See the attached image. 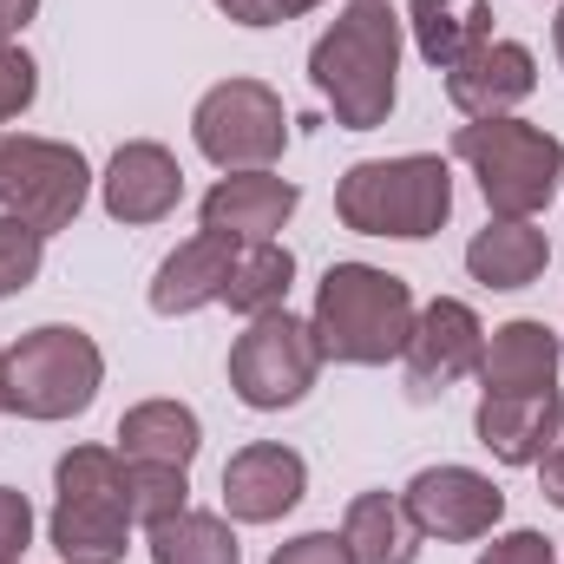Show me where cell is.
I'll use <instances>...</instances> for the list:
<instances>
[{"label":"cell","instance_id":"4fadbf2b","mask_svg":"<svg viewBox=\"0 0 564 564\" xmlns=\"http://www.w3.org/2000/svg\"><path fill=\"white\" fill-rule=\"evenodd\" d=\"M539 86V59L519 40H479L466 59L446 66V99L459 119H512V106H525Z\"/></svg>","mask_w":564,"mask_h":564},{"label":"cell","instance_id":"30bf717a","mask_svg":"<svg viewBox=\"0 0 564 564\" xmlns=\"http://www.w3.org/2000/svg\"><path fill=\"white\" fill-rule=\"evenodd\" d=\"M401 506L414 512L421 539H440V545L492 539V525L506 519V492L486 473H473V466H426V473H414Z\"/></svg>","mask_w":564,"mask_h":564},{"label":"cell","instance_id":"4dcf8cb0","mask_svg":"<svg viewBox=\"0 0 564 564\" xmlns=\"http://www.w3.org/2000/svg\"><path fill=\"white\" fill-rule=\"evenodd\" d=\"M473 564H558V552H552L545 532H506V539H492Z\"/></svg>","mask_w":564,"mask_h":564},{"label":"cell","instance_id":"836d02e7","mask_svg":"<svg viewBox=\"0 0 564 564\" xmlns=\"http://www.w3.org/2000/svg\"><path fill=\"white\" fill-rule=\"evenodd\" d=\"M552 46H558V66H564V7H558V20H552Z\"/></svg>","mask_w":564,"mask_h":564},{"label":"cell","instance_id":"5bb4252c","mask_svg":"<svg viewBox=\"0 0 564 564\" xmlns=\"http://www.w3.org/2000/svg\"><path fill=\"white\" fill-rule=\"evenodd\" d=\"M295 204H302V191H295L289 177H276V171H224V177L204 191L197 217H204L210 237H230V243H276L282 224L295 217Z\"/></svg>","mask_w":564,"mask_h":564},{"label":"cell","instance_id":"7a4b0ae2","mask_svg":"<svg viewBox=\"0 0 564 564\" xmlns=\"http://www.w3.org/2000/svg\"><path fill=\"white\" fill-rule=\"evenodd\" d=\"M414 289L394 270L375 263H328V276L315 282V308L308 328L322 341V361L341 368H388L401 361L408 335H414Z\"/></svg>","mask_w":564,"mask_h":564},{"label":"cell","instance_id":"ac0fdd59","mask_svg":"<svg viewBox=\"0 0 564 564\" xmlns=\"http://www.w3.org/2000/svg\"><path fill=\"white\" fill-rule=\"evenodd\" d=\"M237 250H243V243L210 237V230L184 237V243L158 263V276H151V308H158V315H197V308L224 302L230 270H237Z\"/></svg>","mask_w":564,"mask_h":564},{"label":"cell","instance_id":"83f0119b","mask_svg":"<svg viewBox=\"0 0 564 564\" xmlns=\"http://www.w3.org/2000/svg\"><path fill=\"white\" fill-rule=\"evenodd\" d=\"M26 545H33V506H26V492L0 486V564H20Z\"/></svg>","mask_w":564,"mask_h":564},{"label":"cell","instance_id":"d6986e66","mask_svg":"<svg viewBox=\"0 0 564 564\" xmlns=\"http://www.w3.org/2000/svg\"><path fill=\"white\" fill-rule=\"evenodd\" d=\"M552 270V237L532 217H492L466 243V276L486 289H532Z\"/></svg>","mask_w":564,"mask_h":564},{"label":"cell","instance_id":"1f68e13d","mask_svg":"<svg viewBox=\"0 0 564 564\" xmlns=\"http://www.w3.org/2000/svg\"><path fill=\"white\" fill-rule=\"evenodd\" d=\"M539 492H545V499L564 512V440L545 453V459H539Z\"/></svg>","mask_w":564,"mask_h":564},{"label":"cell","instance_id":"4316f807","mask_svg":"<svg viewBox=\"0 0 564 564\" xmlns=\"http://www.w3.org/2000/svg\"><path fill=\"white\" fill-rule=\"evenodd\" d=\"M33 99H40V66H33V53L13 46V40H0V132H7Z\"/></svg>","mask_w":564,"mask_h":564},{"label":"cell","instance_id":"3957f363","mask_svg":"<svg viewBox=\"0 0 564 564\" xmlns=\"http://www.w3.org/2000/svg\"><path fill=\"white\" fill-rule=\"evenodd\" d=\"M53 519L46 539L66 564H126L132 552V466L119 446H73L53 466Z\"/></svg>","mask_w":564,"mask_h":564},{"label":"cell","instance_id":"7402d4cb","mask_svg":"<svg viewBox=\"0 0 564 564\" xmlns=\"http://www.w3.org/2000/svg\"><path fill=\"white\" fill-rule=\"evenodd\" d=\"M408 33L426 66L446 73L479 40H492V0H408Z\"/></svg>","mask_w":564,"mask_h":564},{"label":"cell","instance_id":"9c48e42d","mask_svg":"<svg viewBox=\"0 0 564 564\" xmlns=\"http://www.w3.org/2000/svg\"><path fill=\"white\" fill-rule=\"evenodd\" d=\"M191 139L217 171H276V158L289 151L282 93L263 79H217L191 112Z\"/></svg>","mask_w":564,"mask_h":564},{"label":"cell","instance_id":"9a60e30c","mask_svg":"<svg viewBox=\"0 0 564 564\" xmlns=\"http://www.w3.org/2000/svg\"><path fill=\"white\" fill-rule=\"evenodd\" d=\"M184 197V164L164 151L158 139H132L112 151L106 177H99V204L112 224H164Z\"/></svg>","mask_w":564,"mask_h":564},{"label":"cell","instance_id":"ba28073f","mask_svg":"<svg viewBox=\"0 0 564 564\" xmlns=\"http://www.w3.org/2000/svg\"><path fill=\"white\" fill-rule=\"evenodd\" d=\"M315 375H322V341H315V328H308L302 315H289V308L257 315V322L230 341V394H237L243 408H257V414H282V408L308 401Z\"/></svg>","mask_w":564,"mask_h":564},{"label":"cell","instance_id":"d6a6232c","mask_svg":"<svg viewBox=\"0 0 564 564\" xmlns=\"http://www.w3.org/2000/svg\"><path fill=\"white\" fill-rule=\"evenodd\" d=\"M40 13V0H0V33H20Z\"/></svg>","mask_w":564,"mask_h":564},{"label":"cell","instance_id":"5b68a950","mask_svg":"<svg viewBox=\"0 0 564 564\" xmlns=\"http://www.w3.org/2000/svg\"><path fill=\"white\" fill-rule=\"evenodd\" d=\"M0 388H7V414L20 421H73L99 401L106 355L86 328L40 322L13 348H0Z\"/></svg>","mask_w":564,"mask_h":564},{"label":"cell","instance_id":"277c9868","mask_svg":"<svg viewBox=\"0 0 564 564\" xmlns=\"http://www.w3.org/2000/svg\"><path fill=\"white\" fill-rule=\"evenodd\" d=\"M335 217L361 237H394V243H426L453 217V164L433 151L408 158H361L335 184Z\"/></svg>","mask_w":564,"mask_h":564},{"label":"cell","instance_id":"8992f818","mask_svg":"<svg viewBox=\"0 0 564 564\" xmlns=\"http://www.w3.org/2000/svg\"><path fill=\"white\" fill-rule=\"evenodd\" d=\"M453 158L479 177L492 217H539L564 184V144L532 119H466Z\"/></svg>","mask_w":564,"mask_h":564},{"label":"cell","instance_id":"603a6c76","mask_svg":"<svg viewBox=\"0 0 564 564\" xmlns=\"http://www.w3.org/2000/svg\"><path fill=\"white\" fill-rule=\"evenodd\" d=\"M144 539H151V564H243V545H237L224 512H191L184 506L177 519L151 525Z\"/></svg>","mask_w":564,"mask_h":564},{"label":"cell","instance_id":"e0dca14e","mask_svg":"<svg viewBox=\"0 0 564 564\" xmlns=\"http://www.w3.org/2000/svg\"><path fill=\"white\" fill-rule=\"evenodd\" d=\"M558 361H564L558 335H552L545 322L519 315V322H499V328L486 335L479 388H486V394H545V388H558Z\"/></svg>","mask_w":564,"mask_h":564},{"label":"cell","instance_id":"f1b7e54d","mask_svg":"<svg viewBox=\"0 0 564 564\" xmlns=\"http://www.w3.org/2000/svg\"><path fill=\"white\" fill-rule=\"evenodd\" d=\"M224 20H237V26H282V20H302V13H315L322 0H210Z\"/></svg>","mask_w":564,"mask_h":564},{"label":"cell","instance_id":"52a82bcc","mask_svg":"<svg viewBox=\"0 0 564 564\" xmlns=\"http://www.w3.org/2000/svg\"><path fill=\"white\" fill-rule=\"evenodd\" d=\"M86 197H93V164L79 144L0 132V217H20L40 237H53L73 230Z\"/></svg>","mask_w":564,"mask_h":564},{"label":"cell","instance_id":"e575fe53","mask_svg":"<svg viewBox=\"0 0 564 564\" xmlns=\"http://www.w3.org/2000/svg\"><path fill=\"white\" fill-rule=\"evenodd\" d=\"M0 414H7V388H0Z\"/></svg>","mask_w":564,"mask_h":564},{"label":"cell","instance_id":"ffe728a7","mask_svg":"<svg viewBox=\"0 0 564 564\" xmlns=\"http://www.w3.org/2000/svg\"><path fill=\"white\" fill-rule=\"evenodd\" d=\"M197 446H204V421L184 401H139L119 421V459L126 466H184L191 473Z\"/></svg>","mask_w":564,"mask_h":564},{"label":"cell","instance_id":"d4e9b609","mask_svg":"<svg viewBox=\"0 0 564 564\" xmlns=\"http://www.w3.org/2000/svg\"><path fill=\"white\" fill-rule=\"evenodd\" d=\"M191 506V473L184 466H132V519L144 532L177 519Z\"/></svg>","mask_w":564,"mask_h":564},{"label":"cell","instance_id":"8fae6325","mask_svg":"<svg viewBox=\"0 0 564 564\" xmlns=\"http://www.w3.org/2000/svg\"><path fill=\"white\" fill-rule=\"evenodd\" d=\"M479 355H486V322L473 315V302L433 295L421 315H414V335H408V348H401L414 401H433V394H446L453 381L479 375Z\"/></svg>","mask_w":564,"mask_h":564},{"label":"cell","instance_id":"484cf974","mask_svg":"<svg viewBox=\"0 0 564 564\" xmlns=\"http://www.w3.org/2000/svg\"><path fill=\"white\" fill-rule=\"evenodd\" d=\"M40 263H46V237L33 224H20V217H0V295L33 289Z\"/></svg>","mask_w":564,"mask_h":564},{"label":"cell","instance_id":"f546056e","mask_svg":"<svg viewBox=\"0 0 564 564\" xmlns=\"http://www.w3.org/2000/svg\"><path fill=\"white\" fill-rule=\"evenodd\" d=\"M270 564H355V552H348V539H341V532H302V539L276 545Z\"/></svg>","mask_w":564,"mask_h":564},{"label":"cell","instance_id":"6da1fadb","mask_svg":"<svg viewBox=\"0 0 564 564\" xmlns=\"http://www.w3.org/2000/svg\"><path fill=\"white\" fill-rule=\"evenodd\" d=\"M401 13L388 0H348L335 26L308 46V79L341 132L388 126L401 99Z\"/></svg>","mask_w":564,"mask_h":564},{"label":"cell","instance_id":"44dd1931","mask_svg":"<svg viewBox=\"0 0 564 564\" xmlns=\"http://www.w3.org/2000/svg\"><path fill=\"white\" fill-rule=\"evenodd\" d=\"M341 539H348L355 564H414L421 558V525L401 506V492H361V499H348Z\"/></svg>","mask_w":564,"mask_h":564},{"label":"cell","instance_id":"2e32d148","mask_svg":"<svg viewBox=\"0 0 564 564\" xmlns=\"http://www.w3.org/2000/svg\"><path fill=\"white\" fill-rule=\"evenodd\" d=\"M558 426H564L558 388H545V394H479V414H473L479 446L499 466H539L558 446Z\"/></svg>","mask_w":564,"mask_h":564},{"label":"cell","instance_id":"cb8c5ba5","mask_svg":"<svg viewBox=\"0 0 564 564\" xmlns=\"http://www.w3.org/2000/svg\"><path fill=\"white\" fill-rule=\"evenodd\" d=\"M289 282H295V257L282 243H243L237 270H230V289H224V308L257 322V315H270V308L289 302Z\"/></svg>","mask_w":564,"mask_h":564},{"label":"cell","instance_id":"7c38bea8","mask_svg":"<svg viewBox=\"0 0 564 564\" xmlns=\"http://www.w3.org/2000/svg\"><path fill=\"white\" fill-rule=\"evenodd\" d=\"M302 492H308V466L282 440H257L224 459V519L230 525H276L302 506Z\"/></svg>","mask_w":564,"mask_h":564}]
</instances>
